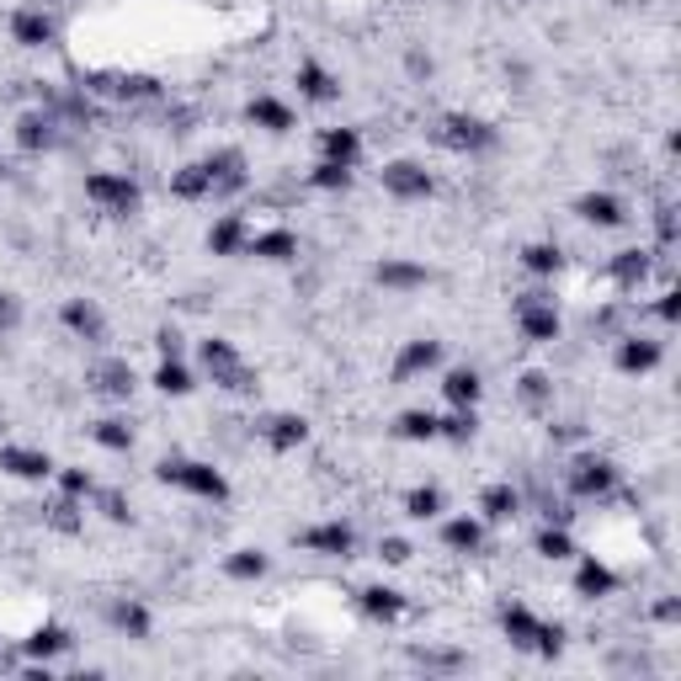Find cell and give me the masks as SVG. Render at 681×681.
<instances>
[{
	"label": "cell",
	"mask_w": 681,
	"mask_h": 681,
	"mask_svg": "<svg viewBox=\"0 0 681 681\" xmlns=\"http://www.w3.org/2000/svg\"><path fill=\"white\" fill-rule=\"evenodd\" d=\"M501 634H506L511 650L538 655V660H554V655L564 650V623L538 618L528 602H506L501 607Z\"/></svg>",
	"instance_id": "6da1fadb"
},
{
	"label": "cell",
	"mask_w": 681,
	"mask_h": 681,
	"mask_svg": "<svg viewBox=\"0 0 681 681\" xmlns=\"http://www.w3.org/2000/svg\"><path fill=\"white\" fill-rule=\"evenodd\" d=\"M155 479L160 485H171V490H181V496H192V501H230V479H224V469H213L208 458H160V469H155Z\"/></svg>",
	"instance_id": "7a4b0ae2"
},
{
	"label": "cell",
	"mask_w": 681,
	"mask_h": 681,
	"mask_svg": "<svg viewBox=\"0 0 681 681\" xmlns=\"http://www.w3.org/2000/svg\"><path fill=\"white\" fill-rule=\"evenodd\" d=\"M198 362H203L213 389H224V394H256V368L245 362V352H240L235 341H224V336L198 341Z\"/></svg>",
	"instance_id": "3957f363"
},
{
	"label": "cell",
	"mask_w": 681,
	"mask_h": 681,
	"mask_svg": "<svg viewBox=\"0 0 681 681\" xmlns=\"http://www.w3.org/2000/svg\"><path fill=\"white\" fill-rule=\"evenodd\" d=\"M432 139H437L447 155H464V160H475V155H490V149L501 145L496 123L479 118V113H443V118L432 123Z\"/></svg>",
	"instance_id": "277c9868"
},
{
	"label": "cell",
	"mask_w": 681,
	"mask_h": 681,
	"mask_svg": "<svg viewBox=\"0 0 681 681\" xmlns=\"http://www.w3.org/2000/svg\"><path fill=\"white\" fill-rule=\"evenodd\" d=\"M564 485H570L575 501H613L623 490V469L607 453H581V458L564 469Z\"/></svg>",
	"instance_id": "5b68a950"
},
{
	"label": "cell",
	"mask_w": 681,
	"mask_h": 681,
	"mask_svg": "<svg viewBox=\"0 0 681 681\" xmlns=\"http://www.w3.org/2000/svg\"><path fill=\"white\" fill-rule=\"evenodd\" d=\"M517 330H522V341H533V347H554L560 341V330H564V320H560V304L543 294V288H528V294H517Z\"/></svg>",
	"instance_id": "8992f818"
},
{
	"label": "cell",
	"mask_w": 681,
	"mask_h": 681,
	"mask_svg": "<svg viewBox=\"0 0 681 681\" xmlns=\"http://www.w3.org/2000/svg\"><path fill=\"white\" fill-rule=\"evenodd\" d=\"M86 198L102 208V213H113V219H128V213H139V203H145L139 181L128 177V171H91Z\"/></svg>",
	"instance_id": "52a82bcc"
},
{
	"label": "cell",
	"mask_w": 681,
	"mask_h": 681,
	"mask_svg": "<svg viewBox=\"0 0 681 681\" xmlns=\"http://www.w3.org/2000/svg\"><path fill=\"white\" fill-rule=\"evenodd\" d=\"M86 389L96 394V400L128 405V400H134V389H139V373H134V362H128V357H102V362H91V368H86Z\"/></svg>",
	"instance_id": "ba28073f"
},
{
	"label": "cell",
	"mask_w": 681,
	"mask_h": 681,
	"mask_svg": "<svg viewBox=\"0 0 681 681\" xmlns=\"http://www.w3.org/2000/svg\"><path fill=\"white\" fill-rule=\"evenodd\" d=\"M60 128H64L60 113H49V107H32V113H22V118L11 123V139H17V149H22V155H54V149L64 145Z\"/></svg>",
	"instance_id": "9c48e42d"
},
{
	"label": "cell",
	"mask_w": 681,
	"mask_h": 681,
	"mask_svg": "<svg viewBox=\"0 0 681 681\" xmlns=\"http://www.w3.org/2000/svg\"><path fill=\"white\" fill-rule=\"evenodd\" d=\"M298 549H304V554H320V560H352L357 554V528L352 522H341V517L315 522V528L298 533Z\"/></svg>",
	"instance_id": "30bf717a"
},
{
	"label": "cell",
	"mask_w": 681,
	"mask_h": 681,
	"mask_svg": "<svg viewBox=\"0 0 681 681\" xmlns=\"http://www.w3.org/2000/svg\"><path fill=\"white\" fill-rule=\"evenodd\" d=\"M389 198H400V203H426L432 192H437V177L421 166V160H389L384 171H379Z\"/></svg>",
	"instance_id": "8fae6325"
},
{
	"label": "cell",
	"mask_w": 681,
	"mask_h": 681,
	"mask_svg": "<svg viewBox=\"0 0 681 681\" xmlns=\"http://www.w3.org/2000/svg\"><path fill=\"white\" fill-rule=\"evenodd\" d=\"M655 262H660V251H650V245H628V251H618V256H607V283H613L618 294H639V288L655 277Z\"/></svg>",
	"instance_id": "7c38bea8"
},
{
	"label": "cell",
	"mask_w": 681,
	"mask_h": 681,
	"mask_svg": "<svg viewBox=\"0 0 681 681\" xmlns=\"http://www.w3.org/2000/svg\"><path fill=\"white\" fill-rule=\"evenodd\" d=\"M203 171H208V181H213V198H240V192L251 187L245 149H235V145H224V149H213V155H203Z\"/></svg>",
	"instance_id": "4fadbf2b"
},
{
	"label": "cell",
	"mask_w": 681,
	"mask_h": 681,
	"mask_svg": "<svg viewBox=\"0 0 681 681\" xmlns=\"http://www.w3.org/2000/svg\"><path fill=\"white\" fill-rule=\"evenodd\" d=\"M666 362V347L655 341V336H618V347H613V368H618L623 379H650L655 368Z\"/></svg>",
	"instance_id": "5bb4252c"
},
{
	"label": "cell",
	"mask_w": 681,
	"mask_h": 681,
	"mask_svg": "<svg viewBox=\"0 0 681 681\" xmlns=\"http://www.w3.org/2000/svg\"><path fill=\"white\" fill-rule=\"evenodd\" d=\"M357 613L368 623H379V628H394V623L411 618V596L400 586H362L357 592Z\"/></svg>",
	"instance_id": "9a60e30c"
},
{
	"label": "cell",
	"mask_w": 681,
	"mask_h": 681,
	"mask_svg": "<svg viewBox=\"0 0 681 681\" xmlns=\"http://www.w3.org/2000/svg\"><path fill=\"white\" fill-rule=\"evenodd\" d=\"M443 368V341H432V336H415V341H405L400 347V357H394V384H411V379H426V373H437Z\"/></svg>",
	"instance_id": "2e32d148"
},
{
	"label": "cell",
	"mask_w": 681,
	"mask_h": 681,
	"mask_svg": "<svg viewBox=\"0 0 681 681\" xmlns=\"http://www.w3.org/2000/svg\"><path fill=\"white\" fill-rule=\"evenodd\" d=\"M0 475L22 479V485H43L54 475V458L43 447H28V443H6L0 447Z\"/></svg>",
	"instance_id": "e0dca14e"
},
{
	"label": "cell",
	"mask_w": 681,
	"mask_h": 681,
	"mask_svg": "<svg viewBox=\"0 0 681 681\" xmlns=\"http://www.w3.org/2000/svg\"><path fill=\"white\" fill-rule=\"evenodd\" d=\"M54 38H60V22L43 6H17L11 11V43L17 49H49Z\"/></svg>",
	"instance_id": "ac0fdd59"
},
{
	"label": "cell",
	"mask_w": 681,
	"mask_h": 681,
	"mask_svg": "<svg viewBox=\"0 0 681 681\" xmlns=\"http://www.w3.org/2000/svg\"><path fill=\"white\" fill-rule=\"evenodd\" d=\"M60 326L70 330L75 341H86V347H96V341H107V315L96 309V298H64Z\"/></svg>",
	"instance_id": "d6986e66"
},
{
	"label": "cell",
	"mask_w": 681,
	"mask_h": 681,
	"mask_svg": "<svg viewBox=\"0 0 681 681\" xmlns=\"http://www.w3.org/2000/svg\"><path fill=\"white\" fill-rule=\"evenodd\" d=\"M256 437L272 447V453H298V447L309 443V421L298 411H272L262 426H256Z\"/></svg>",
	"instance_id": "ffe728a7"
},
{
	"label": "cell",
	"mask_w": 681,
	"mask_h": 681,
	"mask_svg": "<svg viewBox=\"0 0 681 681\" xmlns=\"http://www.w3.org/2000/svg\"><path fill=\"white\" fill-rule=\"evenodd\" d=\"M294 86H298V102H309V107H330V102H341V81L330 75L320 60H304L294 70Z\"/></svg>",
	"instance_id": "44dd1931"
},
{
	"label": "cell",
	"mask_w": 681,
	"mask_h": 681,
	"mask_svg": "<svg viewBox=\"0 0 681 681\" xmlns=\"http://www.w3.org/2000/svg\"><path fill=\"white\" fill-rule=\"evenodd\" d=\"M575 213H581V224H592V230H623V224H628V203H623L618 192H581V198H575Z\"/></svg>",
	"instance_id": "7402d4cb"
},
{
	"label": "cell",
	"mask_w": 681,
	"mask_h": 681,
	"mask_svg": "<svg viewBox=\"0 0 681 681\" xmlns=\"http://www.w3.org/2000/svg\"><path fill=\"white\" fill-rule=\"evenodd\" d=\"M373 277H379V288H389V294H421L432 283V267H421L411 256H384L373 267Z\"/></svg>",
	"instance_id": "603a6c76"
},
{
	"label": "cell",
	"mask_w": 681,
	"mask_h": 681,
	"mask_svg": "<svg viewBox=\"0 0 681 681\" xmlns=\"http://www.w3.org/2000/svg\"><path fill=\"white\" fill-rule=\"evenodd\" d=\"M245 123L251 128H262V134H294V107L283 102V96H272V91H262V96H251L245 102Z\"/></svg>",
	"instance_id": "cb8c5ba5"
},
{
	"label": "cell",
	"mask_w": 681,
	"mask_h": 681,
	"mask_svg": "<svg viewBox=\"0 0 681 681\" xmlns=\"http://www.w3.org/2000/svg\"><path fill=\"white\" fill-rule=\"evenodd\" d=\"M575 596H586V602H602V596L618 592V570L607 560H596V554H575Z\"/></svg>",
	"instance_id": "d4e9b609"
},
{
	"label": "cell",
	"mask_w": 681,
	"mask_h": 681,
	"mask_svg": "<svg viewBox=\"0 0 681 681\" xmlns=\"http://www.w3.org/2000/svg\"><path fill=\"white\" fill-rule=\"evenodd\" d=\"M245 256H256V262H272V267H283V262H294L298 256V235L294 230H251L245 240Z\"/></svg>",
	"instance_id": "484cf974"
},
{
	"label": "cell",
	"mask_w": 681,
	"mask_h": 681,
	"mask_svg": "<svg viewBox=\"0 0 681 681\" xmlns=\"http://www.w3.org/2000/svg\"><path fill=\"white\" fill-rule=\"evenodd\" d=\"M70 650H75V634H70L64 623H38L28 639H22V655H28V660H49V666Z\"/></svg>",
	"instance_id": "4316f807"
},
{
	"label": "cell",
	"mask_w": 681,
	"mask_h": 681,
	"mask_svg": "<svg viewBox=\"0 0 681 681\" xmlns=\"http://www.w3.org/2000/svg\"><path fill=\"white\" fill-rule=\"evenodd\" d=\"M443 400L453 411H479V400H485V379H479V368H447L443 373Z\"/></svg>",
	"instance_id": "83f0119b"
},
{
	"label": "cell",
	"mask_w": 681,
	"mask_h": 681,
	"mask_svg": "<svg viewBox=\"0 0 681 681\" xmlns=\"http://www.w3.org/2000/svg\"><path fill=\"white\" fill-rule=\"evenodd\" d=\"M522 517V490L517 485H485L479 490V522H517Z\"/></svg>",
	"instance_id": "f1b7e54d"
},
{
	"label": "cell",
	"mask_w": 681,
	"mask_h": 681,
	"mask_svg": "<svg viewBox=\"0 0 681 681\" xmlns=\"http://www.w3.org/2000/svg\"><path fill=\"white\" fill-rule=\"evenodd\" d=\"M107 623L118 628L123 639H149V634H155V618H149V607L139 596H118V602L107 607Z\"/></svg>",
	"instance_id": "f546056e"
},
{
	"label": "cell",
	"mask_w": 681,
	"mask_h": 681,
	"mask_svg": "<svg viewBox=\"0 0 681 681\" xmlns=\"http://www.w3.org/2000/svg\"><path fill=\"white\" fill-rule=\"evenodd\" d=\"M517 262H522V272H528V277H538V283H554V277L564 272V251L554 245V240H528Z\"/></svg>",
	"instance_id": "4dcf8cb0"
},
{
	"label": "cell",
	"mask_w": 681,
	"mask_h": 681,
	"mask_svg": "<svg viewBox=\"0 0 681 681\" xmlns=\"http://www.w3.org/2000/svg\"><path fill=\"white\" fill-rule=\"evenodd\" d=\"M320 160H336V166H352L362 160V134L347 128V123H336V128H320Z\"/></svg>",
	"instance_id": "1f68e13d"
},
{
	"label": "cell",
	"mask_w": 681,
	"mask_h": 681,
	"mask_svg": "<svg viewBox=\"0 0 681 681\" xmlns=\"http://www.w3.org/2000/svg\"><path fill=\"white\" fill-rule=\"evenodd\" d=\"M245 240H251V224H245L240 213H224V219H213V230H208V251H213V256H245Z\"/></svg>",
	"instance_id": "d6a6232c"
},
{
	"label": "cell",
	"mask_w": 681,
	"mask_h": 681,
	"mask_svg": "<svg viewBox=\"0 0 681 681\" xmlns=\"http://www.w3.org/2000/svg\"><path fill=\"white\" fill-rule=\"evenodd\" d=\"M171 198H177V203H208V198H213V181H208L203 160H187V166L171 171Z\"/></svg>",
	"instance_id": "836d02e7"
},
{
	"label": "cell",
	"mask_w": 681,
	"mask_h": 681,
	"mask_svg": "<svg viewBox=\"0 0 681 681\" xmlns=\"http://www.w3.org/2000/svg\"><path fill=\"white\" fill-rule=\"evenodd\" d=\"M443 549L447 554H479V549H485V522H479V517H447Z\"/></svg>",
	"instance_id": "e575fe53"
},
{
	"label": "cell",
	"mask_w": 681,
	"mask_h": 681,
	"mask_svg": "<svg viewBox=\"0 0 681 681\" xmlns=\"http://www.w3.org/2000/svg\"><path fill=\"white\" fill-rule=\"evenodd\" d=\"M149 384L160 389V394H171V400H187V394L198 389V379H192V368H187L181 357H160L155 373H149Z\"/></svg>",
	"instance_id": "d590c367"
},
{
	"label": "cell",
	"mask_w": 681,
	"mask_h": 681,
	"mask_svg": "<svg viewBox=\"0 0 681 681\" xmlns=\"http://www.w3.org/2000/svg\"><path fill=\"white\" fill-rule=\"evenodd\" d=\"M224 575H230V581H240V586L267 581V575H272V554H267V549H251V543H245V549H235V554L224 560Z\"/></svg>",
	"instance_id": "8d00e7d4"
},
{
	"label": "cell",
	"mask_w": 681,
	"mask_h": 681,
	"mask_svg": "<svg viewBox=\"0 0 681 681\" xmlns=\"http://www.w3.org/2000/svg\"><path fill=\"white\" fill-rule=\"evenodd\" d=\"M91 443L107 447V453H134L139 432H134V421H123V415H102V421H91Z\"/></svg>",
	"instance_id": "74e56055"
},
{
	"label": "cell",
	"mask_w": 681,
	"mask_h": 681,
	"mask_svg": "<svg viewBox=\"0 0 681 681\" xmlns=\"http://www.w3.org/2000/svg\"><path fill=\"white\" fill-rule=\"evenodd\" d=\"M533 549H538V560H549V564H564L581 554V549H575V533H570L564 522H543L533 538Z\"/></svg>",
	"instance_id": "f35d334b"
},
{
	"label": "cell",
	"mask_w": 681,
	"mask_h": 681,
	"mask_svg": "<svg viewBox=\"0 0 681 681\" xmlns=\"http://www.w3.org/2000/svg\"><path fill=\"white\" fill-rule=\"evenodd\" d=\"M43 522H49L54 533H64V538L86 533V501H75V496H54V501L43 506Z\"/></svg>",
	"instance_id": "ab89813d"
},
{
	"label": "cell",
	"mask_w": 681,
	"mask_h": 681,
	"mask_svg": "<svg viewBox=\"0 0 681 681\" xmlns=\"http://www.w3.org/2000/svg\"><path fill=\"white\" fill-rule=\"evenodd\" d=\"M400 506H405V517H411V522H437V517L447 511V496L437 490V485H411Z\"/></svg>",
	"instance_id": "60d3db41"
},
{
	"label": "cell",
	"mask_w": 681,
	"mask_h": 681,
	"mask_svg": "<svg viewBox=\"0 0 681 681\" xmlns=\"http://www.w3.org/2000/svg\"><path fill=\"white\" fill-rule=\"evenodd\" d=\"M394 437H400V443H437V415L432 411H400L394 415Z\"/></svg>",
	"instance_id": "b9f144b4"
},
{
	"label": "cell",
	"mask_w": 681,
	"mask_h": 681,
	"mask_svg": "<svg viewBox=\"0 0 681 681\" xmlns=\"http://www.w3.org/2000/svg\"><path fill=\"white\" fill-rule=\"evenodd\" d=\"M517 400H522L528 411H549V405H554V379L538 373V368H528V373L517 379Z\"/></svg>",
	"instance_id": "7bdbcfd3"
},
{
	"label": "cell",
	"mask_w": 681,
	"mask_h": 681,
	"mask_svg": "<svg viewBox=\"0 0 681 681\" xmlns=\"http://www.w3.org/2000/svg\"><path fill=\"white\" fill-rule=\"evenodd\" d=\"M475 432H479V415L475 411H447V415H437V443L464 447V443H475Z\"/></svg>",
	"instance_id": "ee69618b"
},
{
	"label": "cell",
	"mask_w": 681,
	"mask_h": 681,
	"mask_svg": "<svg viewBox=\"0 0 681 681\" xmlns=\"http://www.w3.org/2000/svg\"><path fill=\"white\" fill-rule=\"evenodd\" d=\"M91 506H96V511H102V517H107L113 528H128V522H134V501H128L123 490H102V485H96Z\"/></svg>",
	"instance_id": "f6af8a7d"
},
{
	"label": "cell",
	"mask_w": 681,
	"mask_h": 681,
	"mask_svg": "<svg viewBox=\"0 0 681 681\" xmlns=\"http://www.w3.org/2000/svg\"><path fill=\"white\" fill-rule=\"evenodd\" d=\"M309 187H315V192H347V187H352V166H336V160H315V171H309Z\"/></svg>",
	"instance_id": "bcb514c9"
},
{
	"label": "cell",
	"mask_w": 681,
	"mask_h": 681,
	"mask_svg": "<svg viewBox=\"0 0 681 681\" xmlns=\"http://www.w3.org/2000/svg\"><path fill=\"white\" fill-rule=\"evenodd\" d=\"M677 240H681L677 203H660L655 208V251H660V262H666V251H677Z\"/></svg>",
	"instance_id": "7dc6e473"
},
{
	"label": "cell",
	"mask_w": 681,
	"mask_h": 681,
	"mask_svg": "<svg viewBox=\"0 0 681 681\" xmlns=\"http://www.w3.org/2000/svg\"><path fill=\"white\" fill-rule=\"evenodd\" d=\"M54 479H60V496H75V501H86L91 506V496H96V475L91 469H54Z\"/></svg>",
	"instance_id": "c3c4849f"
},
{
	"label": "cell",
	"mask_w": 681,
	"mask_h": 681,
	"mask_svg": "<svg viewBox=\"0 0 681 681\" xmlns=\"http://www.w3.org/2000/svg\"><path fill=\"white\" fill-rule=\"evenodd\" d=\"M379 560H384L389 570H400V564H411V560H415L411 538H379Z\"/></svg>",
	"instance_id": "681fc988"
},
{
	"label": "cell",
	"mask_w": 681,
	"mask_h": 681,
	"mask_svg": "<svg viewBox=\"0 0 681 681\" xmlns=\"http://www.w3.org/2000/svg\"><path fill=\"white\" fill-rule=\"evenodd\" d=\"M655 315H660V326H681V288H660Z\"/></svg>",
	"instance_id": "f907efd6"
},
{
	"label": "cell",
	"mask_w": 681,
	"mask_h": 681,
	"mask_svg": "<svg viewBox=\"0 0 681 681\" xmlns=\"http://www.w3.org/2000/svg\"><path fill=\"white\" fill-rule=\"evenodd\" d=\"M415 660H421L426 671H458V666H464L458 650H415Z\"/></svg>",
	"instance_id": "816d5d0a"
},
{
	"label": "cell",
	"mask_w": 681,
	"mask_h": 681,
	"mask_svg": "<svg viewBox=\"0 0 681 681\" xmlns=\"http://www.w3.org/2000/svg\"><path fill=\"white\" fill-rule=\"evenodd\" d=\"M655 623L677 628V623H681V602H677V596H660V602H655Z\"/></svg>",
	"instance_id": "f5cc1de1"
},
{
	"label": "cell",
	"mask_w": 681,
	"mask_h": 681,
	"mask_svg": "<svg viewBox=\"0 0 681 681\" xmlns=\"http://www.w3.org/2000/svg\"><path fill=\"white\" fill-rule=\"evenodd\" d=\"M17 320H22L17 298H11V294H0V330H17Z\"/></svg>",
	"instance_id": "db71d44e"
},
{
	"label": "cell",
	"mask_w": 681,
	"mask_h": 681,
	"mask_svg": "<svg viewBox=\"0 0 681 681\" xmlns=\"http://www.w3.org/2000/svg\"><path fill=\"white\" fill-rule=\"evenodd\" d=\"M155 347H160V357H181V336H177V330H160V336H155Z\"/></svg>",
	"instance_id": "11a10c76"
},
{
	"label": "cell",
	"mask_w": 681,
	"mask_h": 681,
	"mask_svg": "<svg viewBox=\"0 0 681 681\" xmlns=\"http://www.w3.org/2000/svg\"><path fill=\"white\" fill-rule=\"evenodd\" d=\"M0 666H6V660H0Z\"/></svg>",
	"instance_id": "9f6ffc18"
}]
</instances>
